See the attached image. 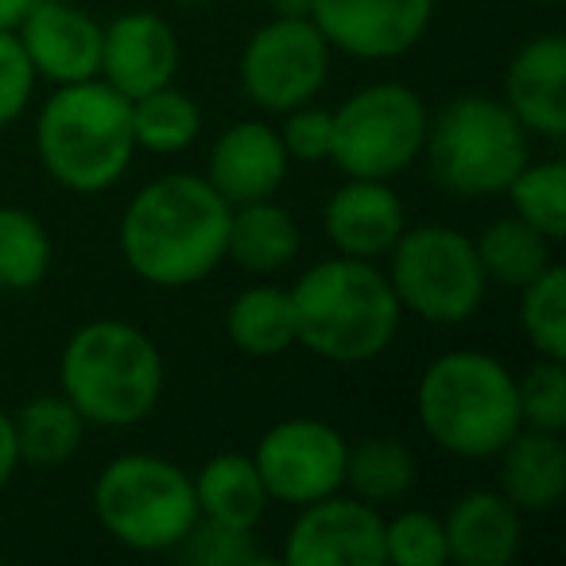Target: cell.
<instances>
[{
  "label": "cell",
  "mask_w": 566,
  "mask_h": 566,
  "mask_svg": "<svg viewBox=\"0 0 566 566\" xmlns=\"http://www.w3.org/2000/svg\"><path fill=\"white\" fill-rule=\"evenodd\" d=\"M229 213L233 206L206 175L167 171L128 198L117 229L120 256L151 287H195L226 264Z\"/></svg>",
  "instance_id": "cell-1"
},
{
  "label": "cell",
  "mask_w": 566,
  "mask_h": 566,
  "mask_svg": "<svg viewBox=\"0 0 566 566\" xmlns=\"http://www.w3.org/2000/svg\"><path fill=\"white\" fill-rule=\"evenodd\" d=\"M295 307V342L331 365H369L392 349L403 311L385 268L334 256L311 264L287 287Z\"/></svg>",
  "instance_id": "cell-2"
},
{
  "label": "cell",
  "mask_w": 566,
  "mask_h": 566,
  "mask_svg": "<svg viewBox=\"0 0 566 566\" xmlns=\"http://www.w3.org/2000/svg\"><path fill=\"white\" fill-rule=\"evenodd\" d=\"M167 365L159 346L125 318H94L66 338L59 357V392L86 427L128 431L164 400Z\"/></svg>",
  "instance_id": "cell-3"
},
{
  "label": "cell",
  "mask_w": 566,
  "mask_h": 566,
  "mask_svg": "<svg viewBox=\"0 0 566 566\" xmlns=\"http://www.w3.org/2000/svg\"><path fill=\"white\" fill-rule=\"evenodd\" d=\"M423 434L450 458L493 462L520 431L516 373L485 349H447L431 357L416 385Z\"/></svg>",
  "instance_id": "cell-4"
},
{
  "label": "cell",
  "mask_w": 566,
  "mask_h": 566,
  "mask_svg": "<svg viewBox=\"0 0 566 566\" xmlns=\"http://www.w3.org/2000/svg\"><path fill=\"white\" fill-rule=\"evenodd\" d=\"M35 156L71 195H105L136 156L133 102L102 78L55 86L35 117Z\"/></svg>",
  "instance_id": "cell-5"
},
{
  "label": "cell",
  "mask_w": 566,
  "mask_h": 566,
  "mask_svg": "<svg viewBox=\"0 0 566 566\" xmlns=\"http://www.w3.org/2000/svg\"><path fill=\"white\" fill-rule=\"evenodd\" d=\"M419 159L442 195L462 202L501 198L532 159V136L501 97L454 94L427 120Z\"/></svg>",
  "instance_id": "cell-6"
},
{
  "label": "cell",
  "mask_w": 566,
  "mask_h": 566,
  "mask_svg": "<svg viewBox=\"0 0 566 566\" xmlns=\"http://www.w3.org/2000/svg\"><path fill=\"white\" fill-rule=\"evenodd\" d=\"M94 516L120 547L171 555L198 524L195 481L159 454H117L94 481Z\"/></svg>",
  "instance_id": "cell-7"
},
{
  "label": "cell",
  "mask_w": 566,
  "mask_h": 566,
  "mask_svg": "<svg viewBox=\"0 0 566 566\" xmlns=\"http://www.w3.org/2000/svg\"><path fill=\"white\" fill-rule=\"evenodd\" d=\"M380 264L400 311L427 326H462L489 300L473 237L442 221L408 226Z\"/></svg>",
  "instance_id": "cell-8"
},
{
  "label": "cell",
  "mask_w": 566,
  "mask_h": 566,
  "mask_svg": "<svg viewBox=\"0 0 566 566\" xmlns=\"http://www.w3.org/2000/svg\"><path fill=\"white\" fill-rule=\"evenodd\" d=\"M331 164L346 179L392 182L411 164H419L431 109L408 82L385 78L354 90L338 109H331Z\"/></svg>",
  "instance_id": "cell-9"
},
{
  "label": "cell",
  "mask_w": 566,
  "mask_h": 566,
  "mask_svg": "<svg viewBox=\"0 0 566 566\" xmlns=\"http://www.w3.org/2000/svg\"><path fill=\"white\" fill-rule=\"evenodd\" d=\"M331 71L334 48L311 17H272L244 40L237 59L241 94L272 117L318 102Z\"/></svg>",
  "instance_id": "cell-10"
},
{
  "label": "cell",
  "mask_w": 566,
  "mask_h": 566,
  "mask_svg": "<svg viewBox=\"0 0 566 566\" xmlns=\"http://www.w3.org/2000/svg\"><path fill=\"white\" fill-rule=\"evenodd\" d=\"M346 450L349 439L334 423L292 416L260 434L256 450H252V465H256L272 504L303 509V504L323 501L342 489Z\"/></svg>",
  "instance_id": "cell-11"
},
{
  "label": "cell",
  "mask_w": 566,
  "mask_h": 566,
  "mask_svg": "<svg viewBox=\"0 0 566 566\" xmlns=\"http://www.w3.org/2000/svg\"><path fill=\"white\" fill-rule=\"evenodd\" d=\"M439 0H311V20L334 55L396 63L427 40Z\"/></svg>",
  "instance_id": "cell-12"
},
{
  "label": "cell",
  "mask_w": 566,
  "mask_h": 566,
  "mask_svg": "<svg viewBox=\"0 0 566 566\" xmlns=\"http://www.w3.org/2000/svg\"><path fill=\"white\" fill-rule=\"evenodd\" d=\"M287 566H385V516L361 496L338 493L295 509L283 535Z\"/></svg>",
  "instance_id": "cell-13"
},
{
  "label": "cell",
  "mask_w": 566,
  "mask_h": 566,
  "mask_svg": "<svg viewBox=\"0 0 566 566\" xmlns=\"http://www.w3.org/2000/svg\"><path fill=\"white\" fill-rule=\"evenodd\" d=\"M32 71L51 86L97 78L102 71V20L82 0H35L17 24Z\"/></svg>",
  "instance_id": "cell-14"
},
{
  "label": "cell",
  "mask_w": 566,
  "mask_h": 566,
  "mask_svg": "<svg viewBox=\"0 0 566 566\" xmlns=\"http://www.w3.org/2000/svg\"><path fill=\"white\" fill-rule=\"evenodd\" d=\"M179 63V35H175L171 20H164L159 12L133 9L102 24V71H97V78L109 82L128 102L159 86H171Z\"/></svg>",
  "instance_id": "cell-15"
},
{
  "label": "cell",
  "mask_w": 566,
  "mask_h": 566,
  "mask_svg": "<svg viewBox=\"0 0 566 566\" xmlns=\"http://www.w3.org/2000/svg\"><path fill=\"white\" fill-rule=\"evenodd\" d=\"M501 102L527 128L532 140L558 144L566 136V40L539 32L512 51L504 66Z\"/></svg>",
  "instance_id": "cell-16"
},
{
  "label": "cell",
  "mask_w": 566,
  "mask_h": 566,
  "mask_svg": "<svg viewBox=\"0 0 566 566\" xmlns=\"http://www.w3.org/2000/svg\"><path fill=\"white\" fill-rule=\"evenodd\" d=\"M287 171H292V159L283 151L280 133L260 117L233 120L226 133H218L206 159V182L229 206L275 198L287 182Z\"/></svg>",
  "instance_id": "cell-17"
},
{
  "label": "cell",
  "mask_w": 566,
  "mask_h": 566,
  "mask_svg": "<svg viewBox=\"0 0 566 566\" xmlns=\"http://www.w3.org/2000/svg\"><path fill=\"white\" fill-rule=\"evenodd\" d=\"M403 229L408 210L388 179H346L323 206V233L342 256L380 264Z\"/></svg>",
  "instance_id": "cell-18"
},
{
  "label": "cell",
  "mask_w": 566,
  "mask_h": 566,
  "mask_svg": "<svg viewBox=\"0 0 566 566\" xmlns=\"http://www.w3.org/2000/svg\"><path fill=\"white\" fill-rule=\"evenodd\" d=\"M447 558L458 566H509L524 543V512L496 489H470L442 516Z\"/></svg>",
  "instance_id": "cell-19"
},
{
  "label": "cell",
  "mask_w": 566,
  "mask_h": 566,
  "mask_svg": "<svg viewBox=\"0 0 566 566\" xmlns=\"http://www.w3.org/2000/svg\"><path fill=\"white\" fill-rule=\"evenodd\" d=\"M496 493H504L520 512H551L566 493V442L558 431L520 427L493 454Z\"/></svg>",
  "instance_id": "cell-20"
},
{
  "label": "cell",
  "mask_w": 566,
  "mask_h": 566,
  "mask_svg": "<svg viewBox=\"0 0 566 566\" xmlns=\"http://www.w3.org/2000/svg\"><path fill=\"white\" fill-rule=\"evenodd\" d=\"M190 481H195L198 520L241 527V532H256L264 524L272 496L252 465V454H237V450L213 454L210 462L198 465V473H190Z\"/></svg>",
  "instance_id": "cell-21"
},
{
  "label": "cell",
  "mask_w": 566,
  "mask_h": 566,
  "mask_svg": "<svg viewBox=\"0 0 566 566\" xmlns=\"http://www.w3.org/2000/svg\"><path fill=\"white\" fill-rule=\"evenodd\" d=\"M303 249L300 221L292 210H283L275 198L233 206L226 237V260L252 275H275L292 264Z\"/></svg>",
  "instance_id": "cell-22"
},
{
  "label": "cell",
  "mask_w": 566,
  "mask_h": 566,
  "mask_svg": "<svg viewBox=\"0 0 566 566\" xmlns=\"http://www.w3.org/2000/svg\"><path fill=\"white\" fill-rule=\"evenodd\" d=\"M226 334L244 357H256V361L287 354L292 346H300L292 292L280 283H256L237 292L226 307Z\"/></svg>",
  "instance_id": "cell-23"
},
{
  "label": "cell",
  "mask_w": 566,
  "mask_h": 566,
  "mask_svg": "<svg viewBox=\"0 0 566 566\" xmlns=\"http://www.w3.org/2000/svg\"><path fill=\"white\" fill-rule=\"evenodd\" d=\"M12 431H17L20 465H40L55 470L66 465L86 442V419L78 416L63 392L32 396L20 411H12Z\"/></svg>",
  "instance_id": "cell-24"
},
{
  "label": "cell",
  "mask_w": 566,
  "mask_h": 566,
  "mask_svg": "<svg viewBox=\"0 0 566 566\" xmlns=\"http://www.w3.org/2000/svg\"><path fill=\"white\" fill-rule=\"evenodd\" d=\"M473 249H478L481 272H485L489 287H509V292H520L543 268L555 264V241H547L539 229L520 221L516 213H504V218L489 221L473 237Z\"/></svg>",
  "instance_id": "cell-25"
},
{
  "label": "cell",
  "mask_w": 566,
  "mask_h": 566,
  "mask_svg": "<svg viewBox=\"0 0 566 566\" xmlns=\"http://www.w3.org/2000/svg\"><path fill=\"white\" fill-rule=\"evenodd\" d=\"M419 462L411 447L396 434H365L349 442L346 450V478L342 489L369 504H396L416 489Z\"/></svg>",
  "instance_id": "cell-26"
},
{
  "label": "cell",
  "mask_w": 566,
  "mask_h": 566,
  "mask_svg": "<svg viewBox=\"0 0 566 566\" xmlns=\"http://www.w3.org/2000/svg\"><path fill=\"white\" fill-rule=\"evenodd\" d=\"M202 133V109L198 102L171 86H159L151 94L133 97V136L136 151H151V156H179Z\"/></svg>",
  "instance_id": "cell-27"
},
{
  "label": "cell",
  "mask_w": 566,
  "mask_h": 566,
  "mask_svg": "<svg viewBox=\"0 0 566 566\" xmlns=\"http://www.w3.org/2000/svg\"><path fill=\"white\" fill-rule=\"evenodd\" d=\"M51 233L24 206H0V292H35L51 272Z\"/></svg>",
  "instance_id": "cell-28"
},
{
  "label": "cell",
  "mask_w": 566,
  "mask_h": 566,
  "mask_svg": "<svg viewBox=\"0 0 566 566\" xmlns=\"http://www.w3.org/2000/svg\"><path fill=\"white\" fill-rule=\"evenodd\" d=\"M520 221L539 229L547 241L566 237V167L563 159H527L504 195Z\"/></svg>",
  "instance_id": "cell-29"
},
{
  "label": "cell",
  "mask_w": 566,
  "mask_h": 566,
  "mask_svg": "<svg viewBox=\"0 0 566 566\" xmlns=\"http://www.w3.org/2000/svg\"><path fill=\"white\" fill-rule=\"evenodd\" d=\"M520 334L535 349V357L566 361V272L563 264H547L532 283L520 287Z\"/></svg>",
  "instance_id": "cell-30"
},
{
  "label": "cell",
  "mask_w": 566,
  "mask_h": 566,
  "mask_svg": "<svg viewBox=\"0 0 566 566\" xmlns=\"http://www.w3.org/2000/svg\"><path fill=\"white\" fill-rule=\"evenodd\" d=\"M447 558V532L442 516L427 509H400L385 516V566H442Z\"/></svg>",
  "instance_id": "cell-31"
},
{
  "label": "cell",
  "mask_w": 566,
  "mask_h": 566,
  "mask_svg": "<svg viewBox=\"0 0 566 566\" xmlns=\"http://www.w3.org/2000/svg\"><path fill=\"white\" fill-rule=\"evenodd\" d=\"M520 423L539 431H566V361L535 357L516 377Z\"/></svg>",
  "instance_id": "cell-32"
},
{
  "label": "cell",
  "mask_w": 566,
  "mask_h": 566,
  "mask_svg": "<svg viewBox=\"0 0 566 566\" xmlns=\"http://www.w3.org/2000/svg\"><path fill=\"white\" fill-rule=\"evenodd\" d=\"M175 555H182L195 566H256V563H268V555L256 543V532L210 524V520H198V524L187 532V539L175 547Z\"/></svg>",
  "instance_id": "cell-33"
},
{
  "label": "cell",
  "mask_w": 566,
  "mask_h": 566,
  "mask_svg": "<svg viewBox=\"0 0 566 566\" xmlns=\"http://www.w3.org/2000/svg\"><path fill=\"white\" fill-rule=\"evenodd\" d=\"M283 140V151L292 164H331V140H334V117L326 105L307 102L295 109L280 113L275 125Z\"/></svg>",
  "instance_id": "cell-34"
},
{
  "label": "cell",
  "mask_w": 566,
  "mask_h": 566,
  "mask_svg": "<svg viewBox=\"0 0 566 566\" xmlns=\"http://www.w3.org/2000/svg\"><path fill=\"white\" fill-rule=\"evenodd\" d=\"M40 74L32 71L17 32H0V128L17 125L35 102Z\"/></svg>",
  "instance_id": "cell-35"
},
{
  "label": "cell",
  "mask_w": 566,
  "mask_h": 566,
  "mask_svg": "<svg viewBox=\"0 0 566 566\" xmlns=\"http://www.w3.org/2000/svg\"><path fill=\"white\" fill-rule=\"evenodd\" d=\"M20 470V450H17V431H12V416L0 408V489L9 485Z\"/></svg>",
  "instance_id": "cell-36"
},
{
  "label": "cell",
  "mask_w": 566,
  "mask_h": 566,
  "mask_svg": "<svg viewBox=\"0 0 566 566\" xmlns=\"http://www.w3.org/2000/svg\"><path fill=\"white\" fill-rule=\"evenodd\" d=\"M35 0H0V32H17V24L28 17Z\"/></svg>",
  "instance_id": "cell-37"
},
{
  "label": "cell",
  "mask_w": 566,
  "mask_h": 566,
  "mask_svg": "<svg viewBox=\"0 0 566 566\" xmlns=\"http://www.w3.org/2000/svg\"><path fill=\"white\" fill-rule=\"evenodd\" d=\"M272 17H311V0H268Z\"/></svg>",
  "instance_id": "cell-38"
},
{
  "label": "cell",
  "mask_w": 566,
  "mask_h": 566,
  "mask_svg": "<svg viewBox=\"0 0 566 566\" xmlns=\"http://www.w3.org/2000/svg\"><path fill=\"white\" fill-rule=\"evenodd\" d=\"M167 4H210V0H167Z\"/></svg>",
  "instance_id": "cell-39"
},
{
  "label": "cell",
  "mask_w": 566,
  "mask_h": 566,
  "mask_svg": "<svg viewBox=\"0 0 566 566\" xmlns=\"http://www.w3.org/2000/svg\"><path fill=\"white\" fill-rule=\"evenodd\" d=\"M539 4H558V0H539Z\"/></svg>",
  "instance_id": "cell-40"
},
{
  "label": "cell",
  "mask_w": 566,
  "mask_h": 566,
  "mask_svg": "<svg viewBox=\"0 0 566 566\" xmlns=\"http://www.w3.org/2000/svg\"><path fill=\"white\" fill-rule=\"evenodd\" d=\"M82 4H90V0H82Z\"/></svg>",
  "instance_id": "cell-41"
}]
</instances>
